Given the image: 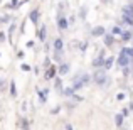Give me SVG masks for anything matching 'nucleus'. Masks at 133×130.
Returning a JSON list of instances; mask_svg holds the SVG:
<instances>
[{
	"label": "nucleus",
	"instance_id": "22",
	"mask_svg": "<svg viewBox=\"0 0 133 130\" xmlns=\"http://www.w3.org/2000/svg\"><path fill=\"white\" fill-rule=\"evenodd\" d=\"M79 49H81V52H84L86 49H88V42H81L79 44Z\"/></svg>",
	"mask_w": 133,
	"mask_h": 130
},
{
	"label": "nucleus",
	"instance_id": "27",
	"mask_svg": "<svg viewBox=\"0 0 133 130\" xmlns=\"http://www.w3.org/2000/svg\"><path fill=\"white\" fill-rule=\"evenodd\" d=\"M10 20V17L9 15H3V17H0V22H9Z\"/></svg>",
	"mask_w": 133,
	"mask_h": 130
},
{
	"label": "nucleus",
	"instance_id": "4",
	"mask_svg": "<svg viewBox=\"0 0 133 130\" xmlns=\"http://www.w3.org/2000/svg\"><path fill=\"white\" fill-rule=\"evenodd\" d=\"M29 19H30V22L34 24V26H37L39 24V20H41V12H39V9H32L29 12Z\"/></svg>",
	"mask_w": 133,
	"mask_h": 130
},
{
	"label": "nucleus",
	"instance_id": "23",
	"mask_svg": "<svg viewBox=\"0 0 133 130\" xmlns=\"http://www.w3.org/2000/svg\"><path fill=\"white\" fill-rule=\"evenodd\" d=\"M20 69H22V71H30V66L24 63V64H20Z\"/></svg>",
	"mask_w": 133,
	"mask_h": 130
},
{
	"label": "nucleus",
	"instance_id": "10",
	"mask_svg": "<svg viewBox=\"0 0 133 130\" xmlns=\"http://www.w3.org/2000/svg\"><path fill=\"white\" fill-rule=\"evenodd\" d=\"M113 63H115V58H111V56H106V58L103 59V69H104V71H108V69L113 66Z\"/></svg>",
	"mask_w": 133,
	"mask_h": 130
},
{
	"label": "nucleus",
	"instance_id": "5",
	"mask_svg": "<svg viewBox=\"0 0 133 130\" xmlns=\"http://www.w3.org/2000/svg\"><path fill=\"white\" fill-rule=\"evenodd\" d=\"M104 34H106V29H104L103 26H96L91 29V36L93 37H103Z\"/></svg>",
	"mask_w": 133,
	"mask_h": 130
},
{
	"label": "nucleus",
	"instance_id": "1",
	"mask_svg": "<svg viewBox=\"0 0 133 130\" xmlns=\"http://www.w3.org/2000/svg\"><path fill=\"white\" fill-rule=\"evenodd\" d=\"M91 79H93V81L96 83V85H99V86L106 85V83H108L106 71H104L103 68H101V69H94V73H93V76H91Z\"/></svg>",
	"mask_w": 133,
	"mask_h": 130
},
{
	"label": "nucleus",
	"instance_id": "18",
	"mask_svg": "<svg viewBox=\"0 0 133 130\" xmlns=\"http://www.w3.org/2000/svg\"><path fill=\"white\" fill-rule=\"evenodd\" d=\"M20 128H22V130H30L29 120H27L25 117H24V118H20Z\"/></svg>",
	"mask_w": 133,
	"mask_h": 130
},
{
	"label": "nucleus",
	"instance_id": "15",
	"mask_svg": "<svg viewBox=\"0 0 133 130\" xmlns=\"http://www.w3.org/2000/svg\"><path fill=\"white\" fill-rule=\"evenodd\" d=\"M10 96H12V98L17 96V85H15L14 79H10Z\"/></svg>",
	"mask_w": 133,
	"mask_h": 130
},
{
	"label": "nucleus",
	"instance_id": "34",
	"mask_svg": "<svg viewBox=\"0 0 133 130\" xmlns=\"http://www.w3.org/2000/svg\"><path fill=\"white\" fill-rule=\"evenodd\" d=\"M131 41H133V37H131ZM131 47H133V46H131Z\"/></svg>",
	"mask_w": 133,
	"mask_h": 130
},
{
	"label": "nucleus",
	"instance_id": "3",
	"mask_svg": "<svg viewBox=\"0 0 133 130\" xmlns=\"http://www.w3.org/2000/svg\"><path fill=\"white\" fill-rule=\"evenodd\" d=\"M130 64H131V59L120 51V54H118V66H120V68H127V66H130Z\"/></svg>",
	"mask_w": 133,
	"mask_h": 130
},
{
	"label": "nucleus",
	"instance_id": "8",
	"mask_svg": "<svg viewBox=\"0 0 133 130\" xmlns=\"http://www.w3.org/2000/svg\"><path fill=\"white\" fill-rule=\"evenodd\" d=\"M56 68H57V73H59L61 76L68 75V73H69V69H71V68H69V64H68V63H64V61H62L59 66H56Z\"/></svg>",
	"mask_w": 133,
	"mask_h": 130
},
{
	"label": "nucleus",
	"instance_id": "13",
	"mask_svg": "<svg viewBox=\"0 0 133 130\" xmlns=\"http://www.w3.org/2000/svg\"><path fill=\"white\" fill-rule=\"evenodd\" d=\"M103 59H104V58L98 56V58L93 61V68H94V69H101V68H103Z\"/></svg>",
	"mask_w": 133,
	"mask_h": 130
},
{
	"label": "nucleus",
	"instance_id": "24",
	"mask_svg": "<svg viewBox=\"0 0 133 130\" xmlns=\"http://www.w3.org/2000/svg\"><path fill=\"white\" fill-rule=\"evenodd\" d=\"M14 30H15V24H12V26L9 27V37H12V34H14Z\"/></svg>",
	"mask_w": 133,
	"mask_h": 130
},
{
	"label": "nucleus",
	"instance_id": "20",
	"mask_svg": "<svg viewBox=\"0 0 133 130\" xmlns=\"http://www.w3.org/2000/svg\"><path fill=\"white\" fill-rule=\"evenodd\" d=\"M121 32H123V29H121L120 26H115L113 29H111V36H121Z\"/></svg>",
	"mask_w": 133,
	"mask_h": 130
},
{
	"label": "nucleus",
	"instance_id": "32",
	"mask_svg": "<svg viewBox=\"0 0 133 130\" xmlns=\"http://www.w3.org/2000/svg\"><path fill=\"white\" fill-rule=\"evenodd\" d=\"M27 2H29V0H20L19 3H20V5H22V3H27Z\"/></svg>",
	"mask_w": 133,
	"mask_h": 130
},
{
	"label": "nucleus",
	"instance_id": "2",
	"mask_svg": "<svg viewBox=\"0 0 133 130\" xmlns=\"http://www.w3.org/2000/svg\"><path fill=\"white\" fill-rule=\"evenodd\" d=\"M56 75H57V68H56L54 64H51V66H47V68H45L44 79H45V81H51V79L56 78Z\"/></svg>",
	"mask_w": 133,
	"mask_h": 130
},
{
	"label": "nucleus",
	"instance_id": "7",
	"mask_svg": "<svg viewBox=\"0 0 133 130\" xmlns=\"http://www.w3.org/2000/svg\"><path fill=\"white\" fill-rule=\"evenodd\" d=\"M103 42L106 47H113L115 42H116V39H115V36H111V34H104L103 36Z\"/></svg>",
	"mask_w": 133,
	"mask_h": 130
},
{
	"label": "nucleus",
	"instance_id": "31",
	"mask_svg": "<svg viewBox=\"0 0 133 130\" xmlns=\"http://www.w3.org/2000/svg\"><path fill=\"white\" fill-rule=\"evenodd\" d=\"M3 88H5V83H3L2 79H0V90H3Z\"/></svg>",
	"mask_w": 133,
	"mask_h": 130
},
{
	"label": "nucleus",
	"instance_id": "28",
	"mask_svg": "<svg viewBox=\"0 0 133 130\" xmlns=\"http://www.w3.org/2000/svg\"><path fill=\"white\" fill-rule=\"evenodd\" d=\"M84 17H86V9L83 7V9H81V19H84Z\"/></svg>",
	"mask_w": 133,
	"mask_h": 130
},
{
	"label": "nucleus",
	"instance_id": "30",
	"mask_svg": "<svg viewBox=\"0 0 133 130\" xmlns=\"http://www.w3.org/2000/svg\"><path fill=\"white\" fill-rule=\"evenodd\" d=\"M0 41H5V34L3 32H0Z\"/></svg>",
	"mask_w": 133,
	"mask_h": 130
},
{
	"label": "nucleus",
	"instance_id": "29",
	"mask_svg": "<svg viewBox=\"0 0 133 130\" xmlns=\"http://www.w3.org/2000/svg\"><path fill=\"white\" fill-rule=\"evenodd\" d=\"M66 130H74V128H72L71 123H66Z\"/></svg>",
	"mask_w": 133,
	"mask_h": 130
},
{
	"label": "nucleus",
	"instance_id": "14",
	"mask_svg": "<svg viewBox=\"0 0 133 130\" xmlns=\"http://www.w3.org/2000/svg\"><path fill=\"white\" fill-rule=\"evenodd\" d=\"M76 91L72 90V86H68V88H62V93L61 95H64V96H68V98H72V95H74Z\"/></svg>",
	"mask_w": 133,
	"mask_h": 130
},
{
	"label": "nucleus",
	"instance_id": "12",
	"mask_svg": "<svg viewBox=\"0 0 133 130\" xmlns=\"http://www.w3.org/2000/svg\"><path fill=\"white\" fill-rule=\"evenodd\" d=\"M131 37H133L131 30H125V32H121V41H123V42H130Z\"/></svg>",
	"mask_w": 133,
	"mask_h": 130
},
{
	"label": "nucleus",
	"instance_id": "16",
	"mask_svg": "<svg viewBox=\"0 0 133 130\" xmlns=\"http://www.w3.org/2000/svg\"><path fill=\"white\" fill-rule=\"evenodd\" d=\"M123 118H125V117H123L121 113H116V115H115V123H116V127H118V128L123 125Z\"/></svg>",
	"mask_w": 133,
	"mask_h": 130
},
{
	"label": "nucleus",
	"instance_id": "19",
	"mask_svg": "<svg viewBox=\"0 0 133 130\" xmlns=\"http://www.w3.org/2000/svg\"><path fill=\"white\" fill-rule=\"evenodd\" d=\"M47 93H49V90H47V88H45V90H41V91H37V95H39L41 101H45V98H47Z\"/></svg>",
	"mask_w": 133,
	"mask_h": 130
},
{
	"label": "nucleus",
	"instance_id": "9",
	"mask_svg": "<svg viewBox=\"0 0 133 130\" xmlns=\"http://www.w3.org/2000/svg\"><path fill=\"white\" fill-rule=\"evenodd\" d=\"M54 51L56 52H62V49H64V41L61 39V37H57V39H54Z\"/></svg>",
	"mask_w": 133,
	"mask_h": 130
},
{
	"label": "nucleus",
	"instance_id": "25",
	"mask_svg": "<svg viewBox=\"0 0 133 130\" xmlns=\"http://www.w3.org/2000/svg\"><path fill=\"white\" fill-rule=\"evenodd\" d=\"M47 66H51V59H49V56H45V59H44V68H47Z\"/></svg>",
	"mask_w": 133,
	"mask_h": 130
},
{
	"label": "nucleus",
	"instance_id": "6",
	"mask_svg": "<svg viewBox=\"0 0 133 130\" xmlns=\"http://www.w3.org/2000/svg\"><path fill=\"white\" fill-rule=\"evenodd\" d=\"M57 27H59L61 30H66V29L69 27V26H68V19H66L62 14H59V15H57Z\"/></svg>",
	"mask_w": 133,
	"mask_h": 130
},
{
	"label": "nucleus",
	"instance_id": "21",
	"mask_svg": "<svg viewBox=\"0 0 133 130\" xmlns=\"http://www.w3.org/2000/svg\"><path fill=\"white\" fill-rule=\"evenodd\" d=\"M19 5V0H10V3L7 5V9H14V7Z\"/></svg>",
	"mask_w": 133,
	"mask_h": 130
},
{
	"label": "nucleus",
	"instance_id": "33",
	"mask_svg": "<svg viewBox=\"0 0 133 130\" xmlns=\"http://www.w3.org/2000/svg\"><path fill=\"white\" fill-rule=\"evenodd\" d=\"M101 2H104V3H110V0H101Z\"/></svg>",
	"mask_w": 133,
	"mask_h": 130
},
{
	"label": "nucleus",
	"instance_id": "17",
	"mask_svg": "<svg viewBox=\"0 0 133 130\" xmlns=\"http://www.w3.org/2000/svg\"><path fill=\"white\" fill-rule=\"evenodd\" d=\"M54 88L59 93H62V79L61 78H54Z\"/></svg>",
	"mask_w": 133,
	"mask_h": 130
},
{
	"label": "nucleus",
	"instance_id": "26",
	"mask_svg": "<svg viewBox=\"0 0 133 130\" xmlns=\"http://www.w3.org/2000/svg\"><path fill=\"white\" fill-rule=\"evenodd\" d=\"M128 113H130V110H128V107L121 110V115H123V117H128Z\"/></svg>",
	"mask_w": 133,
	"mask_h": 130
},
{
	"label": "nucleus",
	"instance_id": "11",
	"mask_svg": "<svg viewBox=\"0 0 133 130\" xmlns=\"http://www.w3.org/2000/svg\"><path fill=\"white\" fill-rule=\"evenodd\" d=\"M45 36H47V27H45V26H41L39 32H37V37H39V41H45Z\"/></svg>",
	"mask_w": 133,
	"mask_h": 130
}]
</instances>
